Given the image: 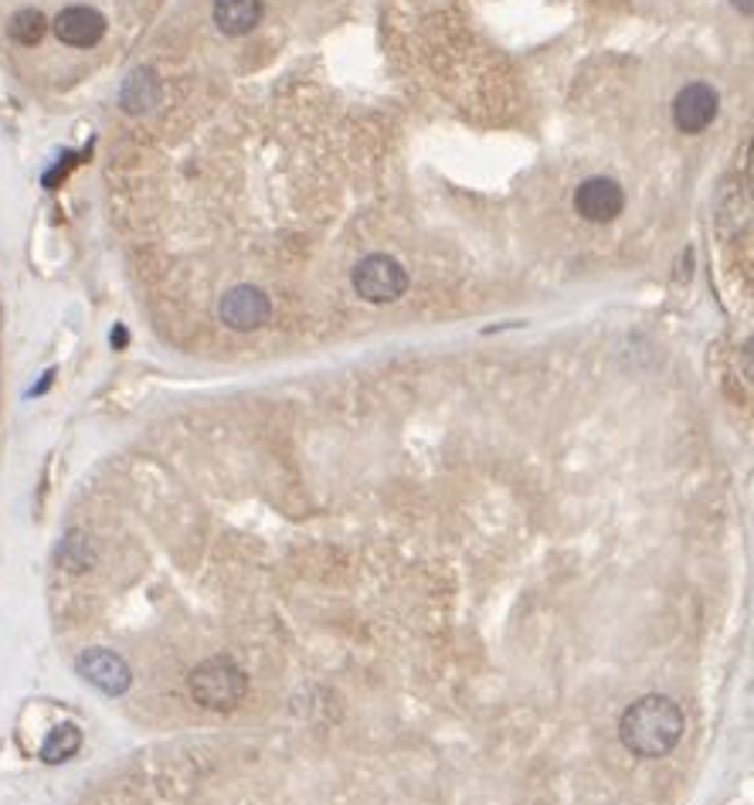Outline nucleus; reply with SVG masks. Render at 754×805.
I'll return each mask as SVG.
<instances>
[{"label": "nucleus", "instance_id": "nucleus-1", "mask_svg": "<svg viewBox=\"0 0 754 805\" xmlns=\"http://www.w3.org/2000/svg\"><path fill=\"white\" fill-rule=\"evenodd\" d=\"M683 727H686V721H683L680 704L663 693H650L622 714L619 737L635 758H666L680 744Z\"/></svg>", "mask_w": 754, "mask_h": 805}, {"label": "nucleus", "instance_id": "nucleus-2", "mask_svg": "<svg viewBox=\"0 0 754 805\" xmlns=\"http://www.w3.org/2000/svg\"><path fill=\"white\" fill-rule=\"evenodd\" d=\"M191 696L207 707V711H235L242 701H245V693H248V676L245 670L232 660V656H211L204 663H197L191 670Z\"/></svg>", "mask_w": 754, "mask_h": 805}, {"label": "nucleus", "instance_id": "nucleus-3", "mask_svg": "<svg viewBox=\"0 0 754 805\" xmlns=\"http://www.w3.org/2000/svg\"><path fill=\"white\" fill-rule=\"evenodd\" d=\"M354 289L367 303H395L408 293V273L401 268L398 258L374 252L357 262L354 268Z\"/></svg>", "mask_w": 754, "mask_h": 805}, {"label": "nucleus", "instance_id": "nucleus-4", "mask_svg": "<svg viewBox=\"0 0 754 805\" xmlns=\"http://www.w3.org/2000/svg\"><path fill=\"white\" fill-rule=\"evenodd\" d=\"M75 670L85 683H92L95 690H102L105 696H123L133 683V673L126 666V660L113 650H85L75 660Z\"/></svg>", "mask_w": 754, "mask_h": 805}, {"label": "nucleus", "instance_id": "nucleus-5", "mask_svg": "<svg viewBox=\"0 0 754 805\" xmlns=\"http://www.w3.org/2000/svg\"><path fill=\"white\" fill-rule=\"evenodd\" d=\"M622 207H625V194L612 177H588L574 194V211L584 222H595V225L615 222Z\"/></svg>", "mask_w": 754, "mask_h": 805}, {"label": "nucleus", "instance_id": "nucleus-6", "mask_svg": "<svg viewBox=\"0 0 754 805\" xmlns=\"http://www.w3.org/2000/svg\"><path fill=\"white\" fill-rule=\"evenodd\" d=\"M218 313H222V324L232 330H258L273 316V303L255 286H235L225 293Z\"/></svg>", "mask_w": 754, "mask_h": 805}, {"label": "nucleus", "instance_id": "nucleus-7", "mask_svg": "<svg viewBox=\"0 0 754 805\" xmlns=\"http://www.w3.org/2000/svg\"><path fill=\"white\" fill-rule=\"evenodd\" d=\"M717 120V92L707 82H690L673 102V123L680 133H704Z\"/></svg>", "mask_w": 754, "mask_h": 805}, {"label": "nucleus", "instance_id": "nucleus-8", "mask_svg": "<svg viewBox=\"0 0 754 805\" xmlns=\"http://www.w3.org/2000/svg\"><path fill=\"white\" fill-rule=\"evenodd\" d=\"M51 28H55L59 41L69 48H92L105 34V18L95 8L79 4V8H65L55 21H51Z\"/></svg>", "mask_w": 754, "mask_h": 805}, {"label": "nucleus", "instance_id": "nucleus-9", "mask_svg": "<svg viewBox=\"0 0 754 805\" xmlns=\"http://www.w3.org/2000/svg\"><path fill=\"white\" fill-rule=\"evenodd\" d=\"M164 95V85H160V75L153 69H133L120 89V105L130 116H143L150 113L153 105Z\"/></svg>", "mask_w": 754, "mask_h": 805}, {"label": "nucleus", "instance_id": "nucleus-10", "mask_svg": "<svg viewBox=\"0 0 754 805\" xmlns=\"http://www.w3.org/2000/svg\"><path fill=\"white\" fill-rule=\"evenodd\" d=\"M262 21V0H214V24L228 38L255 31Z\"/></svg>", "mask_w": 754, "mask_h": 805}, {"label": "nucleus", "instance_id": "nucleus-11", "mask_svg": "<svg viewBox=\"0 0 754 805\" xmlns=\"http://www.w3.org/2000/svg\"><path fill=\"white\" fill-rule=\"evenodd\" d=\"M82 747V731L75 727V724H62V727H55L48 737H44V744H41V758L48 762V765H62V762H69V758H75V751Z\"/></svg>", "mask_w": 754, "mask_h": 805}, {"label": "nucleus", "instance_id": "nucleus-12", "mask_svg": "<svg viewBox=\"0 0 754 805\" xmlns=\"http://www.w3.org/2000/svg\"><path fill=\"white\" fill-rule=\"evenodd\" d=\"M59 564L72 574H82L95 564V544L89 541V537L82 530H72L65 533V541L59 548Z\"/></svg>", "mask_w": 754, "mask_h": 805}, {"label": "nucleus", "instance_id": "nucleus-13", "mask_svg": "<svg viewBox=\"0 0 754 805\" xmlns=\"http://www.w3.org/2000/svg\"><path fill=\"white\" fill-rule=\"evenodd\" d=\"M44 31H48V18H44L41 11H34V8L18 11V14L11 18V24H8L11 41H18V44H24V48L38 44V41L44 38Z\"/></svg>", "mask_w": 754, "mask_h": 805}, {"label": "nucleus", "instance_id": "nucleus-14", "mask_svg": "<svg viewBox=\"0 0 754 805\" xmlns=\"http://www.w3.org/2000/svg\"><path fill=\"white\" fill-rule=\"evenodd\" d=\"M731 4H734L741 14H751V0H731Z\"/></svg>", "mask_w": 754, "mask_h": 805}]
</instances>
